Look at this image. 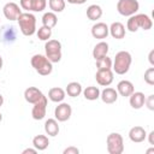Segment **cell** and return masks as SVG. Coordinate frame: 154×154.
I'll return each instance as SVG.
<instances>
[{
  "instance_id": "ba28073f",
  "label": "cell",
  "mask_w": 154,
  "mask_h": 154,
  "mask_svg": "<svg viewBox=\"0 0 154 154\" xmlns=\"http://www.w3.org/2000/svg\"><path fill=\"white\" fill-rule=\"evenodd\" d=\"M47 103H48V100H47V96L45 95L37 102L34 103L32 109H31V116L35 120H41L45 118L46 112H47Z\"/></svg>"
},
{
  "instance_id": "484cf974",
  "label": "cell",
  "mask_w": 154,
  "mask_h": 154,
  "mask_svg": "<svg viewBox=\"0 0 154 154\" xmlns=\"http://www.w3.org/2000/svg\"><path fill=\"white\" fill-rule=\"evenodd\" d=\"M57 23H58V17H57V14L54 12L49 11V12L43 13V16H42V24L45 26H48V28L53 29L57 25Z\"/></svg>"
},
{
  "instance_id": "b9f144b4",
  "label": "cell",
  "mask_w": 154,
  "mask_h": 154,
  "mask_svg": "<svg viewBox=\"0 0 154 154\" xmlns=\"http://www.w3.org/2000/svg\"><path fill=\"white\" fill-rule=\"evenodd\" d=\"M1 120H2V114L0 113V122H1Z\"/></svg>"
},
{
  "instance_id": "5b68a950",
  "label": "cell",
  "mask_w": 154,
  "mask_h": 154,
  "mask_svg": "<svg viewBox=\"0 0 154 154\" xmlns=\"http://www.w3.org/2000/svg\"><path fill=\"white\" fill-rule=\"evenodd\" d=\"M106 147L109 154H122L124 152V140L118 132H111L106 138Z\"/></svg>"
},
{
  "instance_id": "f35d334b",
  "label": "cell",
  "mask_w": 154,
  "mask_h": 154,
  "mask_svg": "<svg viewBox=\"0 0 154 154\" xmlns=\"http://www.w3.org/2000/svg\"><path fill=\"white\" fill-rule=\"evenodd\" d=\"M2 103H4V96L0 94V107L2 106Z\"/></svg>"
},
{
  "instance_id": "cb8c5ba5",
  "label": "cell",
  "mask_w": 154,
  "mask_h": 154,
  "mask_svg": "<svg viewBox=\"0 0 154 154\" xmlns=\"http://www.w3.org/2000/svg\"><path fill=\"white\" fill-rule=\"evenodd\" d=\"M101 16H102V8H101V6H99L96 4H93V5H90L87 8V17L90 20H97V19L101 18Z\"/></svg>"
},
{
  "instance_id": "d6a6232c",
  "label": "cell",
  "mask_w": 154,
  "mask_h": 154,
  "mask_svg": "<svg viewBox=\"0 0 154 154\" xmlns=\"http://www.w3.org/2000/svg\"><path fill=\"white\" fill-rule=\"evenodd\" d=\"M144 105L147 106L148 109L150 111H154V95H149L148 97H146V101H144Z\"/></svg>"
},
{
  "instance_id": "6da1fadb",
  "label": "cell",
  "mask_w": 154,
  "mask_h": 154,
  "mask_svg": "<svg viewBox=\"0 0 154 154\" xmlns=\"http://www.w3.org/2000/svg\"><path fill=\"white\" fill-rule=\"evenodd\" d=\"M153 26V20L148 14L144 13H135L130 16L126 23V29L131 32H136L138 29L149 30Z\"/></svg>"
},
{
  "instance_id": "e0dca14e",
  "label": "cell",
  "mask_w": 154,
  "mask_h": 154,
  "mask_svg": "<svg viewBox=\"0 0 154 154\" xmlns=\"http://www.w3.org/2000/svg\"><path fill=\"white\" fill-rule=\"evenodd\" d=\"M144 101H146V96L142 91H134L130 96H129V102L130 106L135 109H140L144 106Z\"/></svg>"
},
{
  "instance_id": "e575fe53",
  "label": "cell",
  "mask_w": 154,
  "mask_h": 154,
  "mask_svg": "<svg viewBox=\"0 0 154 154\" xmlns=\"http://www.w3.org/2000/svg\"><path fill=\"white\" fill-rule=\"evenodd\" d=\"M28 153H30V154H36V153H37V149H36V148H26V149H24V150L22 152V154H28Z\"/></svg>"
},
{
  "instance_id": "ffe728a7",
  "label": "cell",
  "mask_w": 154,
  "mask_h": 154,
  "mask_svg": "<svg viewBox=\"0 0 154 154\" xmlns=\"http://www.w3.org/2000/svg\"><path fill=\"white\" fill-rule=\"evenodd\" d=\"M45 132L48 136L55 137L59 134V124H58V120L57 119H53V118L47 119L46 123H45Z\"/></svg>"
},
{
  "instance_id": "8d00e7d4",
  "label": "cell",
  "mask_w": 154,
  "mask_h": 154,
  "mask_svg": "<svg viewBox=\"0 0 154 154\" xmlns=\"http://www.w3.org/2000/svg\"><path fill=\"white\" fill-rule=\"evenodd\" d=\"M87 0H67L69 4H72V5H82L84 4Z\"/></svg>"
},
{
  "instance_id": "9a60e30c",
  "label": "cell",
  "mask_w": 154,
  "mask_h": 154,
  "mask_svg": "<svg viewBox=\"0 0 154 154\" xmlns=\"http://www.w3.org/2000/svg\"><path fill=\"white\" fill-rule=\"evenodd\" d=\"M134 91H135L134 84H132L130 81H128V79H123V81H120V82L117 84V93H118L120 96L129 97Z\"/></svg>"
},
{
  "instance_id": "30bf717a",
  "label": "cell",
  "mask_w": 154,
  "mask_h": 154,
  "mask_svg": "<svg viewBox=\"0 0 154 154\" xmlns=\"http://www.w3.org/2000/svg\"><path fill=\"white\" fill-rule=\"evenodd\" d=\"M72 114V107L66 102H59V105L54 109V117L58 122H66L70 119Z\"/></svg>"
},
{
  "instance_id": "7402d4cb",
  "label": "cell",
  "mask_w": 154,
  "mask_h": 154,
  "mask_svg": "<svg viewBox=\"0 0 154 154\" xmlns=\"http://www.w3.org/2000/svg\"><path fill=\"white\" fill-rule=\"evenodd\" d=\"M32 146L37 150H45L49 146V140L46 135H36L32 138Z\"/></svg>"
},
{
  "instance_id": "d6986e66",
  "label": "cell",
  "mask_w": 154,
  "mask_h": 154,
  "mask_svg": "<svg viewBox=\"0 0 154 154\" xmlns=\"http://www.w3.org/2000/svg\"><path fill=\"white\" fill-rule=\"evenodd\" d=\"M65 95H66L65 90H64L63 88H60V87L51 88L49 91H48V99H49L51 101H53V102H58V103L61 102V101H64Z\"/></svg>"
},
{
  "instance_id": "74e56055",
  "label": "cell",
  "mask_w": 154,
  "mask_h": 154,
  "mask_svg": "<svg viewBox=\"0 0 154 154\" xmlns=\"http://www.w3.org/2000/svg\"><path fill=\"white\" fill-rule=\"evenodd\" d=\"M147 136H148V141H149V143H150L152 146H154V131H150Z\"/></svg>"
},
{
  "instance_id": "60d3db41",
  "label": "cell",
  "mask_w": 154,
  "mask_h": 154,
  "mask_svg": "<svg viewBox=\"0 0 154 154\" xmlns=\"http://www.w3.org/2000/svg\"><path fill=\"white\" fill-rule=\"evenodd\" d=\"M149 153H154V148H150V149H148V150H147V154H149Z\"/></svg>"
},
{
  "instance_id": "9c48e42d",
  "label": "cell",
  "mask_w": 154,
  "mask_h": 154,
  "mask_svg": "<svg viewBox=\"0 0 154 154\" xmlns=\"http://www.w3.org/2000/svg\"><path fill=\"white\" fill-rule=\"evenodd\" d=\"M113 76H114V72L112 71V69H100L95 73V79L99 85L108 87L113 82V78H114Z\"/></svg>"
},
{
  "instance_id": "7a4b0ae2",
  "label": "cell",
  "mask_w": 154,
  "mask_h": 154,
  "mask_svg": "<svg viewBox=\"0 0 154 154\" xmlns=\"http://www.w3.org/2000/svg\"><path fill=\"white\" fill-rule=\"evenodd\" d=\"M131 63H132V57L128 51L118 52L112 63L113 72H116L117 75H125L129 71Z\"/></svg>"
},
{
  "instance_id": "4316f807",
  "label": "cell",
  "mask_w": 154,
  "mask_h": 154,
  "mask_svg": "<svg viewBox=\"0 0 154 154\" xmlns=\"http://www.w3.org/2000/svg\"><path fill=\"white\" fill-rule=\"evenodd\" d=\"M65 0H48V6L52 12L59 13L65 10Z\"/></svg>"
},
{
  "instance_id": "836d02e7",
  "label": "cell",
  "mask_w": 154,
  "mask_h": 154,
  "mask_svg": "<svg viewBox=\"0 0 154 154\" xmlns=\"http://www.w3.org/2000/svg\"><path fill=\"white\" fill-rule=\"evenodd\" d=\"M63 153L64 154H78L79 153V149L77 147H75V146H70V147L65 148Z\"/></svg>"
},
{
  "instance_id": "ac0fdd59",
  "label": "cell",
  "mask_w": 154,
  "mask_h": 154,
  "mask_svg": "<svg viewBox=\"0 0 154 154\" xmlns=\"http://www.w3.org/2000/svg\"><path fill=\"white\" fill-rule=\"evenodd\" d=\"M100 97L102 100V102L105 103H114L118 99V93L116 89L113 88H105L102 91H100Z\"/></svg>"
},
{
  "instance_id": "d590c367",
  "label": "cell",
  "mask_w": 154,
  "mask_h": 154,
  "mask_svg": "<svg viewBox=\"0 0 154 154\" xmlns=\"http://www.w3.org/2000/svg\"><path fill=\"white\" fill-rule=\"evenodd\" d=\"M148 60H149L150 65H152V66H154V49H152V51L149 52V55H148Z\"/></svg>"
},
{
  "instance_id": "52a82bcc",
  "label": "cell",
  "mask_w": 154,
  "mask_h": 154,
  "mask_svg": "<svg viewBox=\"0 0 154 154\" xmlns=\"http://www.w3.org/2000/svg\"><path fill=\"white\" fill-rule=\"evenodd\" d=\"M140 10V4L137 0H119L117 2V11L124 17H130Z\"/></svg>"
},
{
  "instance_id": "3957f363",
  "label": "cell",
  "mask_w": 154,
  "mask_h": 154,
  "mask_svg": "<svg viewBox=\"0 0 154 154\" xmlns=\"http://www.w3.org/2000/svg\"><path fill=\"white\" fill-rule=\"evenodd\" d=\"M18 25L24 36H32L36 32V17L30 12H22L18 17Z\"/></svg>"
},
{
  "instance_id": "2e32d148",
  "label": "cell",
  "mask_w": 154,
  "mask_h": 154,
  "mask_svg": "<svg viewBox=\"0 0 154 154\" xmlns=\"http://www.w3.org/2000/svg\"><path fill=\"white\" fill-rule=\"evenodd\" d=\"M108 31L113 38L122 40L125 37V26L120 22H113L111 24V26H108Z\"/></svg>"
},
{
  "instance_id": "277c9868",
  "label": "cell",
  "mask_w": 154,
  "mask_h": 154,
  "mask_svg": "<svg viewBox=\"0 0 154 154\" xmlns=\"http://www.w3.org/2000/svg\"><path fill=\"white\" fill-rule=\"evenodd\" d=\"M30 63H31V66L34 67V70L41 76H48L53 71V64L48 60V58L46 55L34 54L31 57Z\"/></svg>"
},
{
  "instance_id": "44dd1931",
  "label": "cell",
  "mask_w": 154,
  "mask_h": 154,
  "mask_svg": "<svg viewBox=\"0 0 154 154\" xmlns=\"http://www.w3.org/2000/svg\"><path fill=\"white\" fill-rule=\"evenodd\" d=\"M107 53H108V43L105 41H100L99 43H96L93 49V57L95 60L107 55Z\"/></svg>"
},
{
  "instance_id": "1f68e13d",
  "label": "cell",
  "mask_w": 154,
  "mask_h": 154,
  "mask_svg": "<svg viewBox=\"0 0 154 154\" xmlns=\"http://www.w3.org/2000/svg\"><path fill=\"white\" fill-rule=\"evenodd\" d=\"M32 2L34 0H20V8L25 10L26 12L32 11Z\"/></svg>"
},
{
  "instance_id": "ab89813d",
  "label": "cell",
  "mask_w": 154,
  "mask_h": 154,
  "mask_svg": "<svg viewBox=\"0 0 154 154\" xmlns=\"http://www.w3.org/2000/svg\"><path fill=\"white\" fill-rule=\"evenodd\" d=\"M2 64H4V61H2V58H1V55H0V70L2 69Z\"/></svg>"
},
{
  "instance_id": "8992f818",
  "label": "cell",
  "mask_w": 154,
  "mask_h": 154,
  "mask_svg": "<svg viewBox=\"0 0 154 154\" xmlns=\"http://www.w3.org/2000/svg\"><path fill=\"white\" fill-rule=\"evenodd\" d=\"M45 52L48 60L54 64L61 60V43L58 40H48L45 45Z\"/></svg>"
},
{
  "instance_id": "f546056e",
  "label": "cell",
  "mask_w": 154,
  "mask_h": 154,
  "mask_svg": "<svg viewBox=\"0 0 154 154\" xmlns=\"http://www.w3.org/2000/svg\"><path fill=\"white\" fill-rule=\"evenodd\" d=\"M47 6V0H34L32 2V11L34 12H42Z\"/></svg>"
},
{
  "instance_id": "d4e9b609",
  "label": "cell",
  "mask_w": 154,
  "mask_h": 154,
  "mask_svg": "<svg viewBox=\"0 0 154 154\" xmlns=\"http://www.w3.org/2000/svg\"><path fill=\"white\" fill-rule=\"evenodd\" d=\"M82 93H83V96L89 101H94V100H97L100 97V89L97 87H94V85L87 87L85 89L82 90Z\"/></svg>"
},
{
  "instance_id": "4fadbf2b",
  "label": "cell",
  "mask_w": 154,
  "mask_h": 154,
  "mask_svg": "<svg viewBox=\"0 0 154 154\" xmlns=\"http://www.w3.org/2000/svg\"><path fill=\"white\" fill-rule=\"evenodd\" d=\"M129 138L134 143H141L147 138V131L144 130V128H142L140 125H136V126L130 129Z\"/></svg>"
},
{
  "instance_id": "5bb4252c",
  "label": "cell",
  "mask_w": 154,
  "mask_h": 154,
  "mask_svg": "<svg viewBox=\"0 0 154 154\" xmlns=\"http://www.w3.org/2000/svg\"><path fill=\"white\" fill-rule=\"evenodd\" d=\"M43 96V93L38 89V88H36V87H29V88H26L25 90H24V99H25V101L26 102H29V103H35V102H37L41 97Z\"/></svg>"
},
{
  "instance_id": "83f0119b",
  "label": "cell",
  "mask_w": 154,
  "mask_h": 154,
  "mask_svg": "<svg viewBox=\"0 0 154 154\" xmlns=\"http://www.w3.org/2000/svg\"><path fill=\"white\" fill-rule=\"evenodd\" d=\"M36 35L38 37V40L41 41H48L52 36V29L48 26L42 25L41 28H38V30H36Z\"/></svg>"
},
{
  "instance_id": "4dcf8cb0",
  "label": "cell",
  "mask_w": 154,
  "mask_h": 154,
  "mask_svg": "<svg viewBox=\"0 0 154 154\" xmlns=\"http://www.w3.org/2000/svg\"><path fill=\"white\" fill-rule=\"evenodd\" d=\"M144 82L149 85H154V67H149L144 72Z\"/></svg>"
},
{
  "instance_id": "603a6c76",
  "label": "cell",
  "mask_w": 154,
  "mask_h": 154,
  "mask_svg": "<svg viewBox=\"0 0 154 154\" xmlns=\"http://www.w3.org/2000/svg\"><path fill=\"white\" fill-rule=\"evenodd\" d=\"M82 90H83V88H82L81 83H78V82H70L66 85L65 93L69 96H71V97H77V96H79L82 94Z\"/></svg>"
},
{
  "instance_id": "7c38bea8",
  "label": "cell",
  "mask_w": 154,
  "mask_h": 154,
  "mask_svg": "<svg viewBox=\"0 0 154 154\" xmlns=\"http://www.w3.org/2000/svg\"><path fill=\"white\" fill-rule=\"evenodd\" d=\"M109 31H108V25L103 22H97L91 26V35L94 38H99V40H103L108 36Z\"/></svg>"
},
{
  "instance_id": "8fae6325",
  "label": "cell",
  "mask_w": 154,
  "mask_h": 154,
  "mask_svg": "<svg viewBox=\"0 0 154 154\" xmlns=\"http://www.w3.org/2000/svg\"><path fill=\"white\" fill-rule=\"evenodd\" d=\"M2 12L6 19L8 20H17L18 17L22 13V10L19 7V5H17L16 2H7L2 7Z\"/></svg>"
},
{
  "instance_id": "f1b7e54d",
  "label": "cell",
  "mask_w": 154,
  "mask_h": 154,
  "mask_svg": "<svg viewBox=\"0 0 154 154\" xmlns=\"http://www.w3.org/2000/svg\"><path fill=\"white\" fill-rule=\"evenodd\" d=\"M112 63H113L112 59L109 57L105 55V57L96 60V67H97V70H100V69H112Z\"/></svg>"
}]
</instances>
